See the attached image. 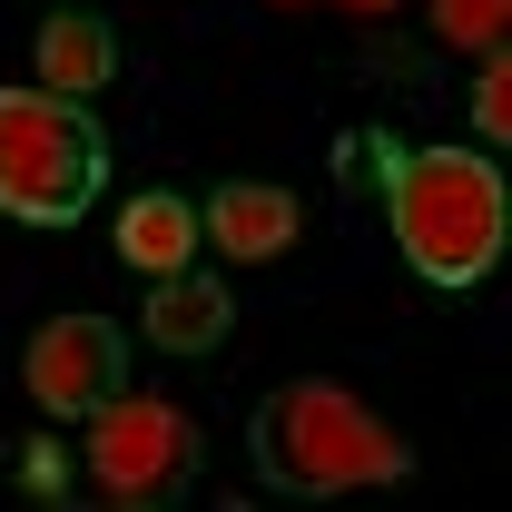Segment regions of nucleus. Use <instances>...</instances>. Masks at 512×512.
Instances as JSON below:
<instances>
[{"label": "nucleus", "mask_w": 512, "mask_h": 512, "mask_svg": "<svg viewBox=\"0 0 512 512\" xmlns=\"http://www.w3.org/2000/svg\"><path fill=\"white\" fill-rule=\"evenodd\" d=\"M384 217L404 237V266L424 286H483L493 256H503V168L483 148H394V178H384Z\"/></svg>", "instance_id": "nucleus-1"}, {"label": "nucleus", "mask_w": 512, "mask_h": 512, "mask_svg": "<svg viewBox=\"0 0 512 512\" xmlns=\"http://www.w3.org/2000/svg\"><path fill=\"white\" fill-rule=\"evenodd\" d=\"M247 453L266 493H355V483H394L414 453L394 444L345 384H276L247 414Z\"/></svg>", "instance_id": "nucleus-2"}, {"label": "nucleus", "mask_w": 512, "mask_h": 512, "mask_svg": "<svg viewBox=\"0 0 512 512\" xmlns=\"http://www.w3.org/2000/svg\"><path fill=\"white\" fill-rule=\"evenodd\" d=\"M109 178V138L60 89H0V217L69 227Z\"/></svg>", "instance_id": "nucleus-3"}, {"label": "nucleus", "mask_w": 512, "mask_h": 512, "mask_svg": "<svg viewBox=\"0 0 512 512\" xmlns=\"http://www.w3.org/2000/svg\"><path fill=\"white\" fill-rule=\"evenodd\" d=\"M197 424L168 404V394H109L99 414H89V483L109 493V503H138V512H158V503H178L197 483Z\"/></svg>", "instance_id": "nucleus-4"}, {"label": "nucleus", "mask_w": 512, "mask_h": 512, "mask_svg": "<svg viewBox=\"0 0 512 512\" xmlns=\"http://www.w3.org/2000/svg\"><path fill=\"white\" fill-rule=\"evenodd\" d=\"M20 384H30V404L40 414H99L109 394L128 384V335L109 316H60L30 335V355H20Z\"/></svg>", "instance_id": "nucleus-5"}, {"label": "nucleus", "mask_w": 512, "mask_h": 512, "mask_svg": "<svg viewBox=\"0 0 512 512\" xmlns=\"http://www.w3.org/2000/svg\"><path fill=\"white\" fill-rule=\"evenodd\" d=\"M197 237H217V256H237V266H266V256L296 247V197L266 188V178H227L197 207Z\"/></svg>", "instance_id": "nucleus-6"}, {"label": "nucleus", "mask_w": 512, "mask_h": 512, "mask_svg": "<svg viewBox=\"0 0 512 512\" xmlns=\"http://www.w3.org/2000/svg\"><path fill=\"white\" fill-rule=\"evenodd\" d=\"M227 325H237V296L217 276H188V266L158 276V296H148V345L158 355H217Z\"/></svg>", "instance_id": "nucleus-7"}, {"label": "nucleus", "mask_w": 512, "mask_h": 512, "mask_svg": "<svg viewBox=\"0 0 512 512\" xmlns=\"http://www.w3.org/2000/svg\"><path fill=\"white\" fill-rule=\"evenodd\" d=\"M40 89H60V99H89L109 69H119V40H109V20H89L79 0L69 10H50V30H40Z\"/></svg>", "instance_id": "nucleus-8"}, {"label": "nucleus", "mask_w": 512, "mask_h": 512, "mask_svg": "<svg viewBox=\"0 0 512 512\" xmlns=\"http://www.w3.org/2000/svg\"><path fill=\"white\" fill-rule=\"evenodd\" d=\"M119 256L138 266V276H178V266L197 256V207L178 188L128 197V207H119Z\"/></svg>", "instance_id": "nucleus-9"}, {"label": "nucleus", "mask_w": 512, "mask_h": 512, "mask_svg": "<svg viewBox=\"0 0 512 512\" xmlns=\"http://www.w3.org/2000/svg\"><path fill=\"white\" fill-rule=\"evenodd\" d=\"M503 20H512V0H434V30L453 50H503Z\"/></svg>", "instance_id": "nucleus-10"}, {"label": "nucleus", "mask_w": 512, "mask_h": 512, "mask_svg": "<svg viewBox=\"0 0 512 512\" xmlns=\"http://www.w3.org/2000/svg\"><path fill=\"white\" fill-rule=\"evenodd\" d=\"M335 178H345V197H384V178H394V138H335Z\"/></svg>", "instance_id": "nucleus-11"}, {"label": "nucleus", "mask_w": 512, "mask_h": 512, "mask_svg": "<svg viewBox=\"0 0 512 512\" xmlns=\"http://www.w3.org/2000/svg\"><path fill=\"white\" fill-rule=\"evenodd\" d=\"M473 128H483V138H512V79H503V60L483 69V89H473Z\"/></svg>", "instance_id": "nucleus-12"}, {"label": "nucleus", "mask_w": 512, "mask_h": 512, "mask_svg": "<svg viewBox=\"0 0 512 512\" xmlns=\"http://www.w3.org/2000/svg\"><path fill=\"white\" fill-rule=\"evenodd\" d=\"M50 10H69V0H50Z\"/></svg>", "instance_id": "nucleus-13"}]
</instances>
